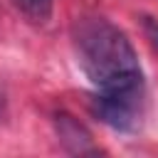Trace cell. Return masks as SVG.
<instances>
[{
  "label": "cell",
  "mask_w": 158,
  "mask_h": 158,
  "mask_svg": "<svg viewBox=\"0 0 158 158\" xmlns=\"http://www.w3.org/2000/svg\"><path fill=\"white\" fill-rule=\"evenodd\" d=\"M77 62L96 94L104 96H146L138 54L114 22L101 15H81L72 25Z\"/></svg>",
  "instance_id": "6da1fadb"
},
{
  "label": "cell",
  "mask_w": 158,
  "mask_h": 158,
  "mask_svg": "<svg viewBox=\"0 0 158 158\" xmlns=\"http://www.w3.org/2000/svg\"><path fill=\"white\" fill-rule=\"evenodd\" d=\"M57 136L69 153H99V148L91 141V133L69 114L57 116Z\"/></svg>",
  "instance_id": "7a4b0ae2"
},
{
  "label": "cell",
  "mask_w": 158,
  "mask_h": 158,
  "mask_svg": "<svg viewBox=\"0 0 158 158\" xmlns=\"http://www.w3.org/2000/svg\"><path fill=\"white\" fill-rule=\"evenodd\" d=\"M12 2L32 25H44L52 17V0H12Z\"/></svg>",
  "instance_id": "3957f363"
},
{
  "label": "cell",
  "mask_w": 158,
  "mask_h": 158,
  "mask_svg": "<svg viewBox=\"0 0 158 158\" xmlns=\"http://www.w3.org/2000/svg\"><path fill=\"white\" fill-rule=\"evenodd\" d=\"M143 30H146V37L151 40V44L158 49V22L151 17H143Z\"/></svg>",
  "instance_id": "277c9868"
}]
</instances>
